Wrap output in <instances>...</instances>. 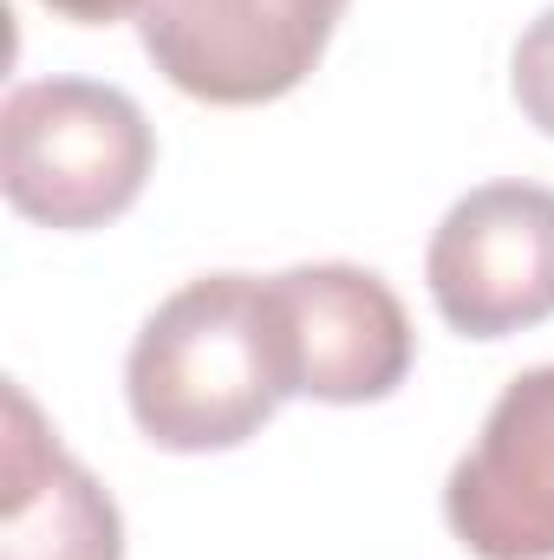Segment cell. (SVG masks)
Masks as SVG:
<instances>
[{"label": "cell", "mask_w": 554, "mask_h": 560, "mask_svg": "<svg viewBox=\"0 0 554 560\" xmlns=\"http://www.w3.org/2000/svg\"><path fill=\"white\" fill-rule=\"evenodd\" d=\"M293 346V385L320 405H379L412 378L417 339L405 300L353 261H313L275 275Z\"/></svg>", "instance_id": "obj_6"}, {"label": "cell", "mask_w": 554, "mask_h": 560, "mask_svg": "<svg viewBox=\"0 0 554 560\" xmlns=\"http://www.w3.org/2000/svg\"><path fill=\"white\" fill-rule=\"evenodd\" d=\"M157 170V138L131 92L99 79H33L0 105V189L59 235L118 222Z\"/></svg>", "instance_id": "obj_2"}, {"label": "cell", "mask_w": 554, "mask_h": 560, "mask_svg": "<svg viewBox=\"0 0 554 560\" xmlns=\"http://www.w3.org/2000/svg\"><path fill=\"white\" fill-rule=\"evenodd\" d=\"M125 398L157 450L203 456L249 443L300 398L275 280L203 275L176 287L131 339Z\"/></svg>", "instance_id": "obj_1"}, {"label": "cell", "mask_w": 554, "mask_h": 560, "mask_svg": "<svg viewBox=\"0 0 554 560\" xmlns=\"http://www.w3.org/2000/svg\"><path fill=\"white\" fill-rule=\"evenodd\" d=\"M509 85H516L522 118H529L542 138H554V7L522 26L516 59H509Z\"/></svg>", "instance_id": "obj_8"}, {"label": "cell", "mask_w": 554, "mask_h": 560, "mask_svg": "<svg viewBox=\"0 0 554 560\" xmlns=\"http://www.w3.org/2000/svg\"><path fill=\"white\" fill-rule=\"evenodd\" d=\"M346 0H150V66L203 105H275L326 52Z\"/></svg>", "instance_id": "obj_3"}, {"label": "cell", "mask_w": 554, "mask_h": 560, "mask_svg": "<svg viewBox=\"0 0 554 560\" xmlns=\"http://www.w3.org/2000/svg\"><path fill=\"white\" fill-rule=\"evenodd\" d=\"M443 522L476 560H554V365L503 385L443 482Z\"/></svg>", "instance_id": "obj_5"}, {"label": "cell", "mask_w": 554, "mask_h": 560, "mask_svg": "<svg viewBox=\"0 0 554 560\" xmlns=\"http://www.w3.org/2000/svg\"><path fill=\"white\" fill-rule=\"evenodd\" d=\"M46 13H59V20H72V26H112V20H131L143 13L150 0H39Z\"/></svg>", "instance_id": "obj_9"}, {"label": "cell", "mask_w": 554, "mask_h": 560, "mask_svg": "<svg viewBox=\"0 0 554 560\" xmlns=\"http://www.w3.org/2000/svg\"><path fill=\"white\" fill-rule=\"evenodd\" d=\"M424 280L463 339H509L554 319V189L483 183L457 196L430 235Z\"/></svg>", "instance_id": "obj_4"}, {"label": "cell", "mask_w": 554, "mask_h": 560, "mask_svg": "<svg viewBox=\"0 0 554 560\" xmlns=\"http://www.w3.org/2000/svg\"><path fill=\"white\" fill-rule=\"evenodd\" d=\"M0 560H125L118 502L59 450L20 385H7L0 436Z\"/></svg>", "instance_id": "obj_7"}]
</instances>
